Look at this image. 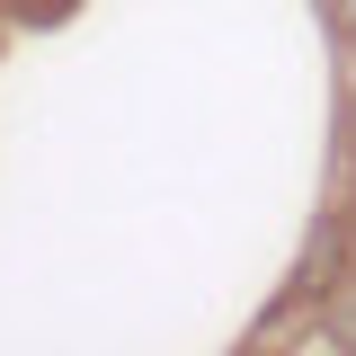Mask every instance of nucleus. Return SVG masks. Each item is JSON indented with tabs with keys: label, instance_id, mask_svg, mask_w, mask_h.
<instances>
[{
	"label": "nucleus",
	"instance_id": "f257e3e1",
	"mask_svg": "<svg viewBox=\"0 0 356 356\" xmlns=\"http://www.w3.org/2000/svg\"><path fill=\"white\" fill-rule=\"evenodd\" d=\"M330 27H339V36H356V0H330Z\"/></svg>",
	"mask_w": 356,
	"mask_h": 356
}]
</instances>
